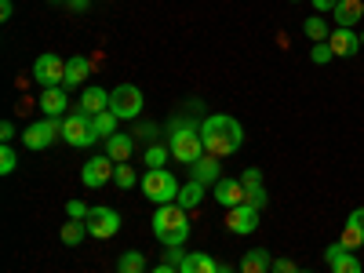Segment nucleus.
<instances>
[{
	"label": "nucleus",
	"mask_w": 364,
	"mask_h": 273,
	"mask_svg": "<svg viewBox=\"0 0 364 273\" xmlns=\"http://www.w3.org/2000/svg\"><path fill=\"white\" fill-rule=\"evenodd\" d=\"M200 142L211 157H233L240 146H245V128H240L237 117H226V113H211L200 120Z\"/></svg>",
	"instance_id": "obj_1"
},
{
	"label": "nucleus",
	"mask_w": 364,
	"mask_h": 273,
	"mask_svg": "<svg viewBox=\"0 0 364 273\" xmlns=\"http://www.w3.org/2000/svg\"><path fill=\"white\" fill-rule=\"evenodd\" d=\"M168 149H171V157L178 164H186V168H193L208 154L204 142H200V128L190 124L186 117H175L171 124H168Z\"/></svg>",
	"instance_id": "obj_2"
},
{
	"label": "nucleus",
	"mask_w": 364,
	"mask_h": 273,
	"mask_svg": "<svg viewBox=\"0 0 364 273\" xmlns=\"http://www.w3.org/2000/svg\"><path fill=\"white\" fill-rule=\"evenodd\" d=\"M154 237L161 240L164 248L186 245V237H190L186 208H178V204H157V211H154Z\"/></svg>",
	"instance_id": "obj_3"
},
{
	"label": "nucleus",
	"mask_w": 364,
	"mask_h": 273,
	"mask_svg": "<svg viewBox=\"0 0 364 273\" xmlns=\"http://www.w3.org/2000/svg\"><path fill=\"white\" fill-rule=\"evenodd\" d=\"M178 182L168 168H149L142 175V197L146 200H154V204H175L178 200Z\"/></svg>",
	"instance_id": "obj_4"
},
{
	"label": "nucleus",
	"mask_w": 364,
	"mask_h": 273,
	"mask_svg": "<svg viewBox=\"0 0 364 273\" xmlns=\"http://www.w3.org/2000/svg\"><path fill=\"white\" fill-rule=\"evenodd\" d=\"M142 106H146V99H142V91H139L135 84H117V87L109 91V109H113L120 120H135V117L142 113Z\"/></svg>",
	"instance_id": "obj_5"
},
{
	"label": "nucleus",
	"mask_w": 364,
	"mask_h": 273,
	"mask_svg": "<svg viewBox=\"0 0 364 273\" xmlns=\"http://www.w3.org/2000/svg\"><path fill=\"white\" fill-rule=\"evenodd\" d=\"M63 139L70 142V146H95L99 142V135H95V128H91V117L84 113V109H77V113H70V117H63Z\"/></svg>",
	"instance_id": "obj_6"
},
{
	"label": "nucleus",
	"mask_w": 364,
	"mask_h": 273,
	"mask_svg": "<svg viewBox=\"0 0 364 273\" xmlns=\"http://www.w3.org/2000/svg\"><path fill=\"white\" fill-rule=\"evenodd\" d=\"M58 135H63V120H58V117H44V120H37V124H29L22 132V146L26 149H48Z\"/></svg>",
	"instance_id": "obj_7"
},
{
	"label": "nucleus",
	"mask_w": 364,
	"mask_h": 273,
	"mask_svg": "<svg viewBox=\"0 0 364 273\" xmlns=\"http://www.w3.org/2000/svg\"><path fill=\"white\" fill-rule=\"evenodd\" d=\"M33 80L41 87H63V80H66V58H58L55 51H44L33 63Z\"/></svg>",
	"instance_id": "obj_8"
},
{
	"label": "nucleus",
	"mask_w": 364,
	"mask_h": 273,
	"mask_svg": "<svg viewBox=\"0 0 364 273\" xmlns=\"http://www.w3.org/2000/svg\"><path fill=\"white\" fill-rule=\"evenodd\" d=\"M87 233L91 237H99V240H109L120 233V215L113 208H91V215H87Z\"/></svg>",
	"instance_id": "obj_9"
},
{
	"label": "nucleus",
	"mask_w": 364,
	"mask_h": 273,
	"mask_svg": "<svg viewBox=\"0 0 364 273\" xmlns=\"http://www.w3.org/2000/svg\"><path fill=\"white\" fill-rule=\"evenodd\" d=\"M113 171H117V164L102 154V157H91L84 168H80V182L87 190H99V186H106V182L113 178Z\"/></svg>",
	"instance_id": "obj_10"
},
{
	"label": "nucleus",
	"mask_w": 364,
	"mask_h": 273,
	"mask_svg": "<svg viewBox=\"0 0 364 273\" xmlns=\"http://www.w3.org/2000/svg\"><path fill=\"white\" fill-rule=\"evenodd\" d=\"M226 230L237 233V237H245V233H255L259 230V208L252 204H237L226 211Z\"/></svg>",
	"instance_id": "obj_11"
},
{
	"label": "nucleus",
	"mask_w": 364,
	"mask_h": 273,
	"mask_svg": "<svg viewBox=\"0 0 364 273\" xmlns=\"http://www.w3.org/2000/svg\"><path fill=\"white\" fill-rule=\"evenodd\" d=\"M324 259H328L331 273H364V269H360V259H357L350 248H343L339 240H336V245H328Z\"/></svg>",
	"instance_id": "obj_12"
},
{
	"label": "nucleus",
	"mask_w": 364,
	"mask_h": 273,
	"mask_svg": "<svg viewBox=\"0 0 364 273\" xmlns=\"http://www.w3.org/2000/svg\"><path fill=\"white\" fill-rule=\"evenodd\" d=\"M328 44H331V51H336V58H353L360 51V33H357V29L336 26V29H331V37H328Z\"/></svg>",
	"instance_id": "obj_13"
},
{
	"label": "nucleus",
	"mask_w": 364,
	"mask_h": 273,
	"mask_svg": "<svg viewBox=\"0 0 364 273\" xmlns=\"http://www.w3.org/2000/svg\"><path fill=\"white\" fill-rule=\"evenodd\" d=\"M215 200H219L226 211H230V208H237V204H245V182L223 175V178L215 182Z\"/></svg>",
	"instance_id": "obj_14"
},
{
	"label": "nucleus",
	"mask_w": 364,
	"mask_h": 273,
	"mask_svg": "<svg viewBox=\"0 0 364 273\" xmlns=\"http://www.w3.org/2000/svg\"><path fill=\"white\" fill-rule=\"evenodd\" d=\"M106 142V157L113 161V164H128L132 161V154H135V135H109V139H102Z\"/></svg>",
	"instance_id": "obj_15"
},
{
	"label": "nucleus",
	"mask_w": 364,
	"mask_h": 273,
	"mask_svg": "<svg viewBox=\"0 0 364 273\" xmlns=\"http://www.w3.org/2000/svg\"><path fill=\"white\" fill-rule=\"evenodd\" d=\"M240 182H245V204H252V208H259V211H262V204H266L262 171H259V168H248L245 175H240Z\"/></svg>",
	"instance_id": "obj_16"
},
{
	"label": "nucleus",
	"mask_w": 364,
	"mask_h": 273,
	"mask_svg": "<svg viewBox=\"0 0 364 273\" xmlns=\"http://www.w3.org/2000/svg\"><path fill=\"white\" fill-rule=\"evenodd\" d=\"M331 15H336V26L353 29L357 22H364V0H339Z\"/></svg>",
	"instance_id": "obj_17"
},
{
	"label": "nucleus",
	"mask_w": 364,
	"mask_h": 273,
	"mask_svg": "<svg viewBox=\"0 0 364 273\" xmlns=\"http://www.w3.org/2000/svg\"><path fill=\"white\" fill-rule=\"evenodd\" d=\"M80 109H84L87 117H95V113L109 109V91H102V87H95V84H87V87L80 91Z\"/></svg>",
	"instance_id": "obj_18"
},
{
	"label": "nucleus",
	"mask_w": 364,
	"mask_h": 273,
	"mask_svg": "<svg viewBox=\"0 0 364 273\" xmlns=\"http://www.w3.org/2000/svg\"><path fill=\"white\" fill-rule=\"evenodd\" d=\"M66 106H70L66 87H44V95H41V113L44 117H63Z\"/></svg>",
	"instance_id": "obj_19"
},
{
	"label": "nucleus",
	"mask_w": 364,
	"mask_h": 273,
	"mask_svg": "<svg viewBox=\"0 0 364 273\" xmlns=\"http://www.w3.org/2000/svg\"><path fill=\"white\" fill-rule=\"evenodd\" d=\"M190 171H193V178H197V182H204V186H215V182L223 178L219 157H211V154H204V157H200V161H197Z\"/></svg>",
	"instance_id": "obj_20"
},
{
	"label": "nucleus",
	"mask_w": 364,
	"mask_h": 273,
	"mask_svg": "<svg viewBox=\"0 0 364 273\" xmlns=\"http://www.w3.org/2000/svg\"><path fill=\"white\" fill-rule=\"evenodd\" d=\"M87 77H91V63L84 55L66 58V80H63V87H80V80H87Z\"/></svg>",
	"instance_id": "obj_21"
},
{
	"label": "nucleus",
	"mask_w": 364,
	"mask_h": 273,
	"mask_svg": "<svg viewBox=\"0 0 364 273\" xmlns=\"http://www.w3.org/2000/svg\"><path fill=\"white\" fill-rule=\"evenodd\" d=\"M178 273H219V262L211 255H204V252H190L186 259H182Z\"/></svg>",
	"instance_id": "obj_22"
},
{
	"label": "nucleus",
	"mask_w": 364,
	"mask_h": 273,
	"mask_svg": "<svg viewBox=\"0 0 364 273\" xmlns=\"http://www.w3.org/2000/svg\"><path fill=\"white\" fill-rule=\"evenodd\" d=\"M269 266H273V259H269L266 248H252L240 259V273H269Z\"/></svg>",
	"instance_id": "obj_23"
},
{
	"label": "nucleus",
	"mask_w": 364,
	"mask_h": 273,
	"mask_svg": "<svg viewBox=\"0 0 364 273\" xmlns=\"http://www.w3.org/2000/svg\"><path fill=\"white\" fill-rule=\"evenodd\" d=\"M204 193H208V186H204V182L190 178L186 186L178 190V200H175V204H178V208H186V211H193V208H197V204L204 200Z\"/></svg>",
	"instance_id": "obj_24"
},
{
	"label": "nucleus",
	"mask_w": 364,
	"mask_h": 273,
	"mask_svg": "<svg viewBox=\"0 0 364 273\" xmlns=\"http://www.w3.org/2000/svg\"><path fill=\"white\" fill-rule=\"evenodd\" d=\"M117 113L113 109H102V113H95V117H91V128H95V135L99 139H109V135H117Z\"/></svg>",
	"instance_id": "obj_25"
},
{
	"label": "nucleus",
	"mask_w": 364,
	"mask_h": 273,
	"mask_svg": "<svg viewBox=\"0 0 364 273\" xmlns=\"http://www.w3.org/2000/svg\"><path fill=\"white\" fill-rule=\"evenodd\" d=\"M302 33H306L314 44H321V41H328V37H331V26H328L321 15H310L306 22H302Z\"/></svg>",
	"instance_id": "obj_26"
},
{
	"label": "nucleus",
	"mask_w": 364,
	"mask_h": 273,
	"mask_svg": "<svg viewBox=\"0 0 364 273\" xmlns=\"http://www.w3.org/2000/svg\"><path fill=\"white\" fill-rule=\"evenodd\" d=\"M58 237H63V245L77 248L80 240L91 237V233H87V223H80V219H66V226H63V233H58Z\"/></svg>",
	"instance_id": "obj_27"
},
{
	"label": "nucleus",
	"mask_w": 364,
	"mask_h": 273,
	"mask_svg": "<svg viewBox=\"0 0 364 273\" xmlns=\"http://www.w3.org/2000/svg\"><path fill=\"white\" fill-rule=\"evenodd\" d=\"M339 245H343V248H350V252L364 248V230H360L353 219H346V226H343V237H339Z\"/></svg>",
	"instance_id": "obj_28"
},
{
	"label": "nucleus",
	"mask_w": 364,
	"mask_h": 273,
	"mask_svg": "<svg viewBox=\"0 0 364 273\" xmlns=\"http://www.w3.org/2000/svg\"><path fill=\"white\" fill-rule=\"evenodd\" d=\"M117 273H146V255L142 252H124L117 259Z\"/></svg>",
	"instance_id": "obj_29"
},
{
	"label": "nucleus",
	"mask_w": 364,
	"mask_h": 273,
	"mask_svg": "<svg viewBox=\"0 0 364 273\" xmlns=\"http://www.w3.org/2000/svg\"><path fill=\"white\" fill-rule=\"evenodd\" d=\"M168 154H171V149L164 146V142H154V146H146V168H164L168 164Z\"/></svg>",
	"instance_id": "obj_30"
},
{
	"label": "nucleus",
	"mask_w": 364,
	"mask_h": 273,
	"mask_svg": "<svg viewBox=\"0 0 364 273\" xmlns=\"http://www.w3.org/2000/svg\"><path fill=\"white\" fill-rule=\"evenodd\" d=\"M113 182L120 190H132L135 182H139V175H135V168L132 164H117V171H113Z\"/></svg>",
	"instance_id": "obj_31"
},
{
	"label": "nucleus",
	"mask_w": 364,
	"mask_h": 273,
	"mask_svg": "<svg viewBox=\"0 0 364 273\" xmlns=\"http://www.w3.org/2000/svg\"><path fill=\"white\" fill-rule=\"evenodd\" d=\"M15 168H18V157H15L11 142H4V146H0V175H11Z\"/></svg>",
	"instance_id": "obj_32"
},
{
	"label": "nucleus",
	"mask_w": 364,
	"mask_h": 273,
	"mask_svg": "<svg viewBox=\"0 0 364 273\" xmlns=\"http://www.w3.org/2000/svg\"><path fill=\"white\" fill-rule=\"evenodd\" d=\"M310 58H314V66H328L331 58H336V51H331V44H328V41H321V44H314Z\"/></svg>",
	"instance_id": "obj_33"
},
{
	"label": "nucleus",
	"mask_w": 364,
	"mask_h": 273,
	"mask_svg": "<svg viewBox=\"0 0 364 273\" xmlns=\"http://www.w3.org/2000/svg\"><path fill=\"white\" fill-rule=\"evenodd\" d=\"M66 215H70V219H80V223H87L91 208H87L84 200H70V204H66Z\"/></svg>",
	"instance_id": "obj_34"
},
{
	"label": "nucleus",
	"mask_w": 364,
	"mask_h": 273,
	"mask_svg": "<svg viewBox=\"0 0 364 273\" xmlns=\"http://www.w3.org/2000/svg\"><path fill=\"white\" fill-rule=\"evenodd\" d=\"M269 273H299V266H295L291 259H273V266H269Z\"/></svg>",
	"instance_id": "obj_35"
},
{
	"label": "nucleus",
	"mask_w": 364,
	"mask_h": 273,
	"mask_svg": "<svg viewBox=\"0 0 364 273\" xmlns=\"http://www.w3.org/2000/svg\"><path fill=\"white\" fill-rule=\"evenodd\" d=\"M190 252H182V245L178 248H164V262H171V266H182V259H186Z\"/></svg>",
	"instance_id": "obj_36"
},
{
	"label": "nucleus",
	"mask_w": 364,
	"mask_h": 273,
	"mask_svg": "<svg viewBox=\"0 0 364 273\" xmlns=\"http://www.w3.org/2000/svg\"><path fill=\"white\" fill-rule=\"evenodd\" d=\"M11 139H15V124L4 120V124H0V142H11Z\"/></svg>",
	"instance_id": "obj_37"
},
{
	"label": "nucleus",
	"mask_w": 364,
	"mask_h": 273,
	"mask_svg": "<svg viewBox=\"0 0 364 273\" xmlns=\"http://www.w3.org/2000/svg\"><path fill=\"white\" fill-rule=\"evenodd\" d=\"M336 4H339V0H314L317 11H336Z\"/></svg>",
	"instance_id": "obj_38"
},
{
	"label": "nucleus",
	"mask_w": 364,
	"mask_h": 273,
	"mask_svg": "<svg viewBox=\"0 0 364 273\" xmlns=\"http://www.w3.org/2000/svg\"><path fill=\"white\" fill-rule=\"evenodd\" d=\"M15 15V4L11 0H0V18H11Z\"/></svg>",
	"instance_id": "obj_39"
},
{
	"label": "nucleus",
	"mask_w": 364,
	"mask_h": 273,
	"mask_svg": "<svg viewBox=\"0 0 364 273\" xmlns=\"http://www.w3.org/2000/svg\"><path fill=\"white\" fill-rule=\"evenodd\" d=\"M149 273H178V266H171V262H161V266H154Z\"/></svg>",
	"instance_id": "obj_40"
},
{
	"label": "nucleus",
	"mask_w": 364,
	"mask_h": 273,
	"mask_svg": "<svg viewBox=\"0 0 364 273\" xmlns=\"http://www.w3.org/2000/svg\"><path fill=\"white\" fill-rule=\"evenodd\" d=\"M350 219H353V223H357V226L364 230V208H357V211H353V215H350Z\"/></svg>",
	"instance_id": "obj_41"
},
{
	"label": "nucleus",
	"mask_w": 364,
	"mask_h": 273,
	"mask_svg": "<svg viewBox=\"0 0 364 273\" xmlns=\"http://www.w3.org/2000/svg\"><path fill=\"white\" fill-rule=\"evenodd\" d=\"M70 4H73V8H80V11H84V8H87V0H70Z\"/></svg>",
	"instance_id": "obj_42"
},
{
	"label": "nucleus",
	"mask_w": 364,
	"mask_h": 273,
	"mask_svg": "<svg viewBox=\"0 0 364 273\" xmlns=\"http://www.w3.org/2000/svg\"><path fill=\"white\" fill-rule=\"evenodd\" d=\"M219 273H240V269H233V266H219Z\"/></svg>",
	"instance_id": "obj_43"
},
{
	"label": "nucleus",
	"mask_w": 364,
	"mask_h": 273,
	"mask_svg": "<svg viewBox=\"0 0 364 273\" xmlns=\"http://www.w3.org/2000/svg\"><path fill=\"white\" fill-rule=\"evenodd\" d=\"M360 48H364V29H360Z\"/></svg>",
	"instance_id": "obj_44"
},
{
	"label": "nucleus",
	"mask_w": 364,
	"mask_h": 273,
	"mask_svg": "<svg viewBox=\"0 0 364 273\" xmlns=\"http://www.w3.org/2000/svg\"><path fill=\"white\" fill-rule=\"evenodd\" d=\"M291 4H299V0H291Z\"/></svg>",
	"instance_id": "obj_45"
},
{
	"label": "nucleus",
	"mask_w": 364,
	"mask_h": 273,
	"mask_svg": "<svg viewBox=\"0 0 364 273\" xmlns=\"http://www.w3.org/2000/svg\"><path fill=\"white\" fill-rule=\"evenodd\" d=\"M299 273H306V269H299Z\"/></svg>",
	"instance_id": "obj_46"
}]
</instances>
